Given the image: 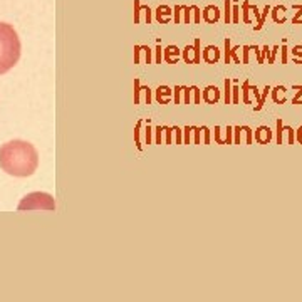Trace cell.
<instances>
[{
	"instance_id": "cell-1",
	"label": "cell",
	"mask_w": 302,
	"mask_h": 302,
	"mask_svg": "<svg viewBox=\"0 0 302 302\" xmlns=\"http://www.w3.org/2000/svg\"><path fill=\"white\" fill-rule=\"evenodd\" d=\"M39 167V153L24 139H12L0 146V168L10 176L27 178Z\"/></svg>"
},
{
	"instance_id": "cell-2",
	"label": "cell",
	"mask_w": 302,
	"mask_h": 302,
	"mask_svg": "<svg viewBox=\"0 0 302 302\" xmlns=\"http://www.w3.org/2000/svg\"><path fill=\"white\" fill-rule=\"evenodd\" d=\"M20 39L10 24L0 22V74H5L20 59Z\"/></svg>"
},
{
	"instance_id": "cell-3",
	"label": "cell",
	"mask_w": 302,
	"mask_h": 302,
	"mask_svg": "<svg viewBox=\"0 0 302 302\" xmlns=\"http://www.w3.org/2000/svg\"><path fill=\"white\" fill-rule=\"evenodd\" d=\"M19 210H56V202L50 197L49 193L44 191H34L29 193L20 200L19 203Z\"/></svg>"
},
{
	"instance_id": "cell-4",
	"label": "cell",
	"mask_w": 302,
	"mask_h": 302,
	"mask_svg": "<svg viewBox=\"0 0 302 302\" xmlns=\"http://www.w3.org/2000/svg\"><path fill=\"white\" fill-rule=\"evenodd\" d=\"M200 45H202V42L200 39H195V42L191 45H186L185 50H183V61L186 64H200L202 61V49H200Z\"/></svg>"
},
{
	"instance_id": "cell-5",
	"label": "cell",
	"mask_w": 302,
	"mask_h": 302,
	"mask_svg": "<svg viewBox=\"0 0 302 302\" xmlns=\"http://www.w3.org/2000/svg\"><path fill=\"white\" fill-rule=\"evenodd\" d=\"M255 141L259 144H269L272 141V136H274V131L270 129V126H259L257 129H255Z\"/></svg>"
},
{
	"instance_id": "cell-6",
	"label": "cell",
	"mask_w": 302,
	"mask_h": 302,
	"mask_svg": "<svg viewBox=\"0 0 302 302\" xmlns=\"http://www.w3.org/2000/svg\"><path fill=\"white\" fill-rule=\"evenodd\" d=\"M215 139L220 144H232L233 143V128L227 126V128H225V133H223L222 128L216 126L215 128Z\"/></svg>"
},
{
	"instance_id": "cell-7",
	"label": "cell",
	"mask_w": 302,
	"mask_h": 302,
	"mask_svg": "<svg viewBox=\"0 0 302 302\" xmlns=\"http://www.w3.org/2000/svg\"><path fill=\"white\" fill-rule=\"evenodd\" d=\"M203 19L208 24H216L220 20V8L216 5H207L203 10Z\"/></svg>"
},
{
	"instance_id": "cell-8",
	"label": "cell",
	"mask_w": 302,
	"mask_h": 302,
	"mask_svg": "<svg viewBox=\"0 0 302 302\" xmlns=\"http://www.w3.org/2000/svg\"><path fill=\"white\" fill-rule=\"evenodd\" d=\"M203 59L208 64H216L220 61V49L216 45H207L203 50Z\"/></svg>"
},
{
	"instance_id": "cell-9",
	"label": "cell",
	"mask_w": 302,
	"mask_h": 302,
	"mask_svg": "<svg viewBox=\"0 0 302 302\" xmlns=\"http://www.w3.org/2000/svg\"><path fill=\"white\" fill-rule=\"evenodd\" d=\"M203 99L208 104H216L220 99V89L216 86H207L205 91H203Z\"/></svg>"
},
{
	"instance_id": "cell-10",
	"label": "cell",
	"mask_w": 302,
	"mask_h": 302,
	"mask_svg": "<svg viewBox=\"0 0 302 302\" xmlns=\"http://www.w3.org/2000/svg\"><path fill=\"white\" fill-rule=\"evenodd\" d=\"M270 91H272V99H274L275 104H284L287 101V89L284 86L270 87Z\"/></svg>"
},
{
	"instance_id": "cell-11",
	"label": "cell",
	"mask_w": 302,
	"mask_h": 302,
	"mask_svg": "<svg viewBox=\"0 0 302 302\" xmlns=\"http://www.w3.org/2000/svg\"><path fill=\"white\" fill-rule=\"evenodd\" d=\"M272 10V19H274L275 24H284L287 20V8L286 5H275Z\"/></svg>"
},
{
	"instance_id": "cell-12",
	"label": "cell",
	"mask_w": 302,
	"mask_h": 302,
	"mask_svg": "<svg viewBox=\"0 0 302 302\" xmlns=\"http://www.w3.org/2000/svg\"><path fill=\"white\" fill-rule=\"evenodd\" d=\"M180 57H181V52L176 45H168V47L165 49V61L168 64H176Z\"/></svg>"
},
{
	"instance_id": "cell-13",
	"label": "cell",
	"mask_w": 302,
	"mask_h": 302,
	"mask_svg": "<svg viewBox=\"0 0 302 302\" xmlns=\"http://www.w3.org/2000/svg\"><path fill=\"white\" fill-rule=\"evenodd\" d=\"M172 15H173L172 8L167 7V5H160V7H158V10H156V20H158L160 24H167V22H170Z\"/></svg>"
},
{
	"instance_id": "cell-14",
	"label": "cell",
	"mask_w": 302,
	"mask_h": 302,
	"mask_svg": "<svg viewBox=\"0 0 302 302\" xmlns=\"http://www.w3.org/2000/svg\"><path fill=\"white\" fill-rule=\"evenodd\" d=\"M170 99H172V89L167 86H160L158 91H156V101L160 104H168Z\"/></svg>"
},
{
	"instance_id": "cell-15",
	"label": "cell",
	"mask_w": 302,
	"mask_h": 302,
	"mask_svg": "<svg viewBox=\"0 0 302 302\" xmlns=\"http://www.w3.org/2000/svg\"><path fill=\"white\" fill-rule=\"evenodd\" d=\"M225 104H232V79H225Z\"/></svg>"
},
{
	"instance_id": "cell-16",
	"label": "cell",
	"mask_w": 302,
	"mask_h": 302,
	"mask_svg": "<svg viewBox=\"0 0 302 302\" xmlns=\"http://www.w3.org/2000/svg\"><path fill=\"white\" fill-rule=\"evenodd\" d=\"M269 10H270V7L269 5H265L263 7V12L260 14V17H259V20H257V24H255V31H260V29L263 27V22H265V17L269 15Z\"/></svg>"
},
{
	"instance_id": "cell-17",
	"label": "cell",
	"mask_w": 302,
	"mask_h": 302,
	"mask_svg": "<svg viewBox=\"0 0 302 302\" xmlns=\"http://www.w3.org/2000/svg\"><path fill=\"white\" fill-rule=\"evenodd\" d=\"M291 54H292V61L296 64H302V45H296V47L291 50Z\"/></svg>"
},
{
	"instance_id": "cell-18",
	"label": "cell",
	"mask_w": 302,
	"mask_h": 302,
	"mask_svg": "<svg viewBox=\"0 0 302 302\" xmlns=\"http://www.w3.org/2000/svg\"><path fill=\"white\" fill-rule=\"evenodd\" d=\"M225 24L232 22V0H225Z\"/></svg>"
},
{
	"instance_id": "cell-19",
	"label": "cell",
	"mask_w": 302,
	"mask_h": 302,
	"mask_svg": "<svg viewBox=\"0 0 302 302\" xmlns=\"http://www.w3.org/2000/svg\"><path fill=\"white\" fill-rule=\"evenodd\" d=\"M284 143V123L282 120H277V144Z\"/></svg>"
},
{
	"instance_id": "cell-20",
	"label": "cell",
	"mask_w": 302,
	"mask_h": 302,
	"mask_svg": "<svg viewBox=\"0 0 302 302\" xmlns=\"http://www.w3.org/2000/svg\"><path fill=\"white\" fill-rule=\"evenodd\" d=\"M249 86H250L249 81H244V84H242V97H244V103L245 104L250 103V99H249Z\"/></svg>"
},
{
	"instance_id": "cell-21",
	"label": "cell",
	"mask_w": 302,
	"mask_h": 302,
	"mask_svg": "<svg viewBox=\"0 0 302 302\" xmlns=\"http://www.w3.org/2000/svg\"><path fill=\"white\" fill-rule=\"evenodd\" d=\"M233 87H232V104H239V86H237V81H232Z\"/></svg>"
},
{
	"instance_id": "cell-22",
	"label": "cell",
	"mask_w": 302,
	"mask_h": 302,
	"mask_svg": "<svg viewBox=\"0 0 302 302\" xmlns=\"http://www.w3.org/2000/svg\"><path fill=\"white\" fill-rule=\"evenodd\" d=\"M294 8H296V15L292 17V24H302V5H294Z\"/></svg>"
},
{
	"instance_id": "cell-23",
	"label": "cell",
	"mask_w": 302,
	"mask_h": 302,
	"mask_svg": "<svg viewBox=\"0 0 302 302\" xmlns=\"http://www.w3.org/2000/svg\"><path fill=\"white\" fill-rule=\"evenodd\" d=\"M239 12H240V8L237 5V0H233V7H232V22L233 24H239Z\"/></svg>"
},
{
	"instance_id": "cell-24",
	"label": "cell",
	"mask_w": 302,
	"mask_h": 302,
	"mask_svg": "<svg viewBox=\"0 0 302 302\" xmlns=\"http://www.w3.org/2000/svg\"><path fill=\"white\" fill-rule=\"evenodd\" d=\"M233 143H235V144L242 143V126L233 128Z\"/></svg>"
},
{
	"instance_id": "cell-25",
	"label": "cell",
	"mask_w": 302,
	"mask_h": 302,
	"mask_svg": "<svg viewBox=\"0 0 302 302\" xmlns=\"http://www.w3.org/2000/svg\"><path fill=\"white\" fill-rule=\"evenodd\" d=\"M296 89V96L294 99H292V104H302V86H294Z\"/></svg>"
},
{
	"instance_id": "cell-26",
	"label": "cell",
	"mask_w": 302,
	"mask_h": 302,
	"mask_svg": "<svg viewBox=\"0 0 302 302\" xmlns=\"http://www.w3.org/2000/svg\"><path fill=\"white\" fill-rule=\"evenodd\" d=\"M279 45H274L270 50V56H269V64H274L275 62V57H277V54H279Z\"/></svg>"
},
{
	"instance_id": "cell-27",
	"label": "cell",
	"mask_w": 302,
	"mask_h": 302,
	"mask_svg": "<svg viewBox=\"0 0 302 302\" xmlns=\"http://www.w3.org/2000/svg\"><path fill=\"white\" fill-rule=\"evenodd\" d=\"M242 52H244V59H242V62H244V64H249V56H250V45H244V47H242Z\"/></svg>"
},
{
	"instance_id": "cell-28",
	"label": "cell",
	"mask_w": 302,
	"mask_h": 302,
	"mask_svg": "<svg viewBox=\"0 0 302 302\" xmlns=\"http://www.w3.org/2000/svg\"><path fill=\"white\" fill-rule=\"evenodd\" d=\"M296 141L302 144V126L297 128V131H296Z\"/></svg>"
},
{
	"instance_id": "cell-29",
	"label": "cell",
	"mask_w": 302,
	"mask_h": 302,
	"mask_svg": "<svg viewBox=\"0 0 302 302\" xmlns=\"http://www.w3.org/2000/svg\"><path fill=\"white\" fill-rule=\"evenodd\" d=\"M282 64H287V45H282Z\"/></svg>"
}]
</instances>
